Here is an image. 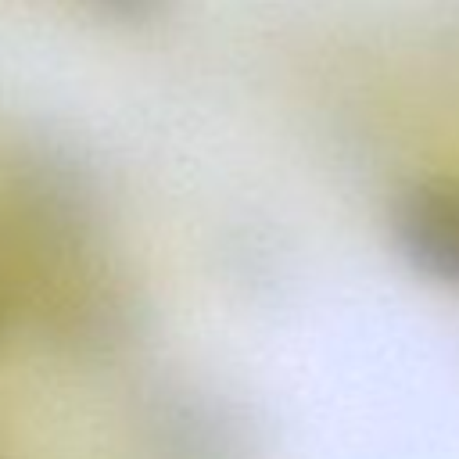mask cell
Segmentation results:
<instances>
[{
  "label": "cell",
  "instance_id": "6da1fadb",
  "mask_svg": "<svg viewBox=\"0 0 459 459\" xmlns=\"http://www.w3.org/2000/svg\"><path fill=\"white\" fill-rule=\"evenodd\" d=\"M0 269L18 316L61 351H118L143 323V290L108 237L100 194L65 154H29L0 176Z\"/></svg>",
  "mask_w": 459,
  "mask_h": 459
},
{
  "label": "cell",
  "instance_id": "7a4b0ae2",
  "mask_svg": "<svg viewBox=\"0 0 459 459\" xmlns=\"http://www.w3.org/2000/svg\"><path fill=\"white\" fill-rule=\"evenodd\" d=\"M402 258L437 283L459 287V179L434 176L412 183L391 215Z\"/></svg>",
  "mask_w": 459,
  "mask_h": 459
},
{
  "label": "cell",
  "instance_id": "3957f363",
  "mask_svg": "<svg viewBox=\"0 0 459 459\" xmlns=\"http://www.w3.org/2000/svg\"><path fill=\"white\" fill-rule=\"evenodd\" d=\"M154 459H247L237 416L204 391H169L143 430Z\"/></svg>",
  "mask_w": 459,
  "mask_h": 459
},
{
  "label": "cell",
  "instance_id": "277c9868",
  "mask_svg": "<svg viewBox=\"0 0 459 459\" xmlns=\"http://www.w3.org/2000/svg\"><path fill=\"white\" fill-rule=\"evenodd\" d=\"M79 4L86 11H93L97 18H104V22H115V25H143L154 14H161L169 0H79Z\"/></svg>",
  "mask_w": 459,
  "mask_h": 459
},
{
  "label": "cell",
  "instance_id": "5b68a950",
  "mask_svg": "<svg viewBox=\"0 0 459 459\" xmlns=\"http://www.w3.org/2000/svg\"><path fill=\"white\" fill-rule=\"evenodd\" d=\"M22 323V316H18V301H14V290H11V283H7V276H4V269H0V348L7 344V337H11V330Z\"/></svg>",
  "mask_w": 459,
  "mask_h": 459
}]
</instances>
